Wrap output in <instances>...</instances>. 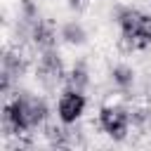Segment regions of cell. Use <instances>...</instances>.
<instances>
[{
	"instance_id": "cell-8",
	"label": "cell",
	"mask_w": 151,
	"mask_h": 151,
	"mask_svg": "<svg viewBox=\"0 0 151 151\" xmlns=\"http://www.w3.org/2000/svg\"><path fill=\"white\" fill-rule=\"evenodd\" d=\"M111 76H113V83H116L118 87H123V90H127V87L132 85V80H134V73H132L130 66H116V68L111 71Z\"/></svg>"
},
{
	"instance_id": "cell-5",
	"label": "cell",
	"mask_w": 151,
	"mask_h": 151,
	"mask_svg": "<svg viewBox=\"0 0 151 151\" xmlns=\"http://www.w3.org/2000/svg\"><path fill=\"white\" fill-rule=\"evenodd\" d=\"M85 104H87V99H85V94H83V92H78V90H66V92L59 97V104H57L59 120H61L64 125L76 123V120L83 116Z\"/></svg>"
},
{
	"instance_id": "cell-4",
	"label": "cell",
	"mask_w": 151,
	"mask_h": 151,
	"mask_svg": "<svg viewBox=\"0 0 151 151\" xmlns=\"http://www.w3.org/2000/svg\"><path fill=\"white\" fill-rule=\"evenodd\" d=\"M38 78L42 85L47 87H57L61 80H66V71H64V64L61 59L54 54V50H45L40 61H38Z\"/></svg>"
},
{
	"instance_id": "cell-3",
	"label": "cell",
	"mask_w": 151,
	"mask_h": 151,
	"mask_svg": "<svg viewBox=\"0 0 151 151\" xmlns=\"http://www.w3.org/2000/svg\"><path fill=\"white\" fill-rule=\"evenodd\" d=\"M99 125L113 139H123L130 127V113L120 106H104L99 111Z\"/></svg>"
},
{
	"instance_id": "cell-1",
	"label": "cell",
	"mask_w": 151,
	"mask_h": 151,
	"mask_svg": "<svg viewBox=\"0 0 151 151\" xmlns=\"http://www.w3.org/2000/svg\"><path fill=\"white\" fill-rule=\"evenodd\" d=\"M47 118V106L35 94H19L2 109V130L7 134H21L42 125Z\"/></svg>"
},
{
	"instance_id": "cell-2",
	"label": "cell",
	"mask_w": 151,
	"mask_h": 151,
	"mask_svg": "<svg viewBox=\"0 0 151 151\" xmlns=\"http://www.w3.org/2000/svg\"><path fill=\"white\" fill-rule=\"evenodd\" d=\"M120 45L130 52L144 50L151 45V14H144L134 7H123L118 12Z\"/></svg>"
},
{
	"instance_id": "cell-10",
	"label": "cell",
	"mask_w": 151,
	"mask_h": 151,
	"mask_svg": "<svg viewBox=\"0 0 151 151\" xmlns=\"http://www.w3.org/2000/svg\"><path fill=\"white\" fill-rule=\"evenodd\" d=\"M68 7L73 12H85L90 7V0H68Z\"/></svg>"
},
{
	"instance_id": "cell-9",
	"label": "cell",
	"mask_w": 151,
	"mask_h": 151,
	"mask_svg": "<svg viewBox=\"0 0 151 151\" xmlns=\"http://www.w3.org/2000/svg\"><path fill=\"white\" fill-rule=\"evenodd\" d=\"M61 35H64L66 42H71V45H80V42L85 40V31H83L78 24H66L64 31H61Z\"/></svg>"
},
{
	"instance_id": "cell-6",
	"label": "cell",
	"mask_w": 151,
	"mask_h": 151,
	"mask_svg": "<svg viewBox=\"0 0 151 151\" xmlns=\"http://www.w3.org/2000/svg\"><path fill=\"white\" fill-rule=\"evenodd\" d=\"M33 42L45 52V50H54V31L50 24L35 19L33 21Z\"/></svg>"
},
{
	"instance_id": "cell-7",
	"label": "cell",
	"mask_w": 151,
	"mask_h": 151,
	"mask_svg": "<svg viewBox=\"0 0 151 151\" xmlns=\"http://www.w3.org/2000/svg\"><path fill=\"white\" fill-rule=\"evenodd\" d=\"M66 85H68V90H78V92H83L85 85H87V71H85L83 66H76L73 71L66 73Z\"/></svg>"
}]
</instances>
